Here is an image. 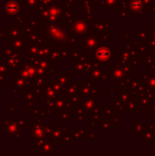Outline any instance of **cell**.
Instances as JSON below:
<instances>
[{
    "mask_svg": "<svg viewBox=\"0 0 155 156\" xmlns=\"http://www.w3.org/2000/svg\"><path fill=\"white\" fill-rule=\"evenodd\" d=\"M1 13L3 16H8L9 18L14 19L16 23H23L22 9L19 0H5L3 3Z\"/></svg>",
    "mask_w": 155,
    "mask_h": 156,
    "instance_id": "obj_1",
    "label": "cell"
},
{
    "mask_svg": "<svg viewBox=\"0 0 155 156\" xmlns=\"http://www.w3.org/2000/svg\"><path fill=\"white\" fill-rule=\"evenodd\" d=\"M21 126L18 123V121L13 119L3 120L2 131L5 132L11 139H21Z\"/></svg>",
    "mask_w": 155,
    "mask_h": 156,
    "instance_id": "obj_2",
    "label": "cell"
},
{
    "mask_svg": "<svg viewBox=\"0 0 155 156\" xmlns=\"http://www.w3.org/2000/svg\"><path fill=\"white\" fill-rule=\"evenodd\" d=\"M37 75V69L31 64L30 61H23L20 68L18 69V73H14L15 77L20 76L27 80H32L36 78V76Z\"/></svg>",
    "mask_w": 155,
    "mask_h": 156,
    "instance_id": "obj_3",
    "label": "cell"
},
{
    "mask_svg": "<svg viewBox=\"0 0 155 156\" xmlns=\"http://www.w3.org/2000/svg\"><path fill=\"white\" fill-rule=\"evenodd\" d=\"M27 80L17 76L10 78V90L11 93H24L30 89V85L27 84Z\"/></svg>",
    "mask_w": 155,
    "mask_h": 156,
    "instance_id": "obj_4",
    "label": "cell"
},
{
    "mask_svg": "<svg viewBox=\"0 0 155 156\" xmlns=\"http://www.w3.org/2000/svg\"><path fill=\"white\" fill-rule=\"evenodd\" d=\"M5 35L6 39H12L20 36H24V31L22 29L21 24L14 22L13 24H10V27L5 28Z\"/></svg>",
    "mask_w": 155,
    "mask_h": 156,
    "instance_id": "obj_5",
    "label": "cell"
},
{
    "mask_svg": "<svg viewBox=\"0 0 155 156\" xmlns=\"http://www.w3.org/2000/svg\"><path fill=\"white\" fill-rule=\"evenodd\" d=\"M10 44L15 50L19 51V52H26L27 42L26 40L25 36H20V37L10 39Z\"/></svg>",
    "mask_w": 155,
    "mask_h": 156,
    "instance_id": "obj_6",
    "label": "cell"
},
{
    "mask_svg": "<svg viewBox=\"0 0 155 156\" xmlns=\"http://www.w3.org/2000/svg\"><path fill=\"white\" fill-rule=\"evenodd\" d=\"M0 73L5 75V77H10L11 73H13L11 69L8 67V65L6 64L5 60L0 61Z\"/></svg>",
    "mask_w": 155,
    "mask_h": 156,
    "instance_id": "obj_7",
    "label": "cell"
},
{
    "mask_svg": "<svg viewBox=\"0 0 155 156\" xmlns=\"http://www.w3.org/2000/svg\"><path fill=\"white\" fill-rule=\"evenodd\" d=\"M23 5L26 7L28 11L36 9V7L38 5V0H23L22 1Z\"/></svg>",
    "mask_w": 155,
    "mask_h": 156,
    "instance_id": "obj_8",
    "label": "cell"
},
{
    "mask_svg": "<svg viewBox=\"0 0 155 156\" xmlns=\"http://www.w3.org/2000/svg\"><path fill=\"white\" fill-rule=\"evenodd\" d=\"M32 92L31 91H26L23 93V101H32Z\"/></svg>",
    "mask_w": 155,
    "mask_h": 156,
    "instance_id": "obj_9",
    "label": "cell"
},
{
    "mask_svg": "<svg viewBox=\"0 0 155 156\" xmlns=\"http://www.w3.org/2000/svg\"><path fill=\"white\" fill-rule=\"evenodd\" d=\"M18 110V107H12V106H6L5 108V113L7 115H13L15 113V111Z\"/></svg>",
    "mask_w": 155,
    "mask_h": 156,
    "instance_id": "obj_10",
    "label": "cell"
},
{
    "mask_svg": "<svg viewBox=\"0 0 155 156\" xmlns=\"http://www.w3.org/2000/svg\"><path fill=\"white\" fill-rule=\"evenodd\" d=\"M0 37L3 38V39H6V35H5V32H3V30L0 28Z\"/></svg>",
    "mask_w": 155,
    "mask_h": 156,
    "instance_id": "obj_11",
    "label": "cell"
},
{
    "mask_svg": "<svg viewBox=\"0 0 155 156\" xmlns=\"http://www.w3.org/2000/svg\"><path fill=\"white\" fill-rule=\"evenodd\" d=\"M18 123H19L20 126L23 128V127L25 126V123H26V122H25V120H24V119H20V120L18 121Z\"/></svg>",
    "mask_w": 155,
    "mask_h": 156,
    "instance_id": "obj_12",
    "label": "cell"
},
{
    "mask_svg": "<svg viewBox=\"0 0 155 156\" xmlns=\"http://www.w3.org/2000/svg\"><path fill=\"white\" fill-rule=\"evenodd\" d=\"M2 39H3V38H2V37H0V44H2Z\"/></svg>",
    "mask_w": 155,
    "mask_h": 156,
    "instance_id": "obj_13",
    "label": "cell"
},
{
    "mask_svg": "<svg viewBox=\"0 0 155 156\" xmlns=\"http://www.w3.org/2000/svg\"><path fill=\"white\" fill-rule=\"evenodd\" d=\"M19 1H20V2H21V3H22V1H23V0H19Z\"/></svg>",
    "mask_w": 155,
    "mask_h": 156,
    "instance_id": "obj_14",
    "label": "cell"
}]
</instances>
